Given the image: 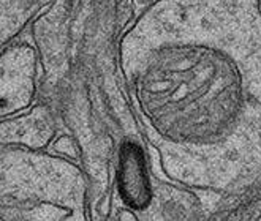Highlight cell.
Listing matches in <instances>:
<instances>
[{"mask_svg": "<svg viewBox=\"0 0 261 221\" xmlns=\"http://www.w3.org/2000/svg\"><path fill=\"white\" fill-rule=\"evenodd\" d=\"M2 77V114H13L27 107L34 97L35 57L24 44L5 51Z\"/></svg>", "mask_w": 261, "mask_h": 221, "instance_id": "2", "label": "cell"}, {"mask_svg": "<svg viewBox=\"0 0 261 221\" xmlns=\"http://www.w3.org/2000/svg\"><path fill=\"white\" fill-rule=\"evenodd\" d=\"M2 216L5 219L84 218L86 185L74 164L4 146Z\"/></svg>", "mask_w": 261, "mask_h": 221, "instance_id": "1", "label": "cell"}, {"mask_svg": "<svg viewBox=\"0 0 261 221\" xmlns=\"http://www.w3.org/2000/svg\"><path fill=\"white\" fill-rule=\"evenodd\" d=\"M11 122H4V144L10 141L30 149H43L54 134L51 114L41 106L35 107L29 116Z\"/></svg>", "mask_w": 261, "mask_h": 221, "instance_id": "3", "label": "cell"}]
</instances>
